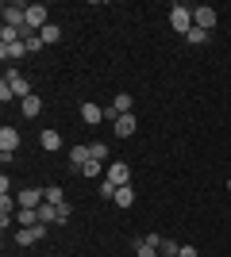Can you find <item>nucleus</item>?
Masks as SVG:
<instances>
[{"label": "nucleus", "instance_id": "obj_18", "mask_svg": "<svg viewBox=\"0 0 231 257\" xmlns=\"http://www.w3.org/2000/svg\"><path fill=\"white\" fill-rule=\"evenodd\" d=\"M16 219H20V226H39V211H35V207H20Z\"/></svg>", "mask_w": 231, "mask_h": 257}, {"label": "nucleus", "instance_id": "obj_6", "mask_svg": "<svg viewBox=\"0 0 231 257\" xmlns=\"http://www.w3.org/2000/svg\"><path fill=\"white\" fill-rule=\"evenodd\" d=\"M104 177H108L116 188H123V184H131V169H127V161H112L108 169H104Z\"/></svg>", "mask_w": 231, "mask_h": 257}, {"label": "nucleus", "instance_id": "obj_13", "mask_svg": "<svg viewBox=\"0 0 231 257\" xmlns=\"http://www.w3.org/2000/svg\"><path fill=\"white\" fill-rule=\"evenodd\" d=\"M16 146H20V131H16V127H4V131H0V150L12 154Z\"/></svg>", "mask_w": 231, "mask_h": 257}, {"label": "nucleus", "instance_id": "obj_27", "mask_svg": "<svg viewBox=\"0 0 231 257\" xmlns=\"http://www.w3.org/2000/svg\"><path fill=\"white\" fill-rule=\"evenodd\" d=\"M0 43H20V31H16V27H4V31H0Z\"/></svg>", "mask_w": 231, "mask_h": 257}, {"label": "nucleus", "instance_id": "obj_16", "mask_svg": "<svg viewBox=\"0 0 231 257\" xmlns=\"http://www.w3.org/2000/svg\"><path fill=\"white\" fill-rule=\"evenodd\" d=\"M69 161H73V169H81L85 161H93V150H89V146H73V150H69Z\"/></svg>", "mask_w": 231, "mask_h": 257}, {"label": "nucleus", "instance_id": "obj_9", "mask_svg": "<svg viewBox=\"0 0 231 257\" xmlns=\"http://www.w3.org/2000/svg\"><path fill=\"white\" fill-rule=\"evenodd\" d=\"M112 127H116V135H120V139H131L135 127H139V123H135V111H131V115H120L116 123H112Z\"/></svg>", "mask_w": 231, "mask_h": 257}, {"label": "nucleus", "instance_id": "obj_5", "mask_svg": "<svg viewBox=\"0 0 231 257\" xmlns=\"http://www.w3.org/2000/svg\"><path fill=\"white\" fill-rule=\"evenodd\" d=\"M193 27L212 31V27H216V8H212V4H197V8H193Z\"/></svg>", "mask_w": 231, "mask_h": 257}, {"label": "nucleus", "instance_id": "obj_21", "mask_svg": "<svg viewBox=\"0 0 231 257\" xmlns=\"http://www.w3.org/2000/svg\"><path fill=\"white\" fill-rule=\"evenodd\" d=\"M116 204H120V207H131V204H135V192H131V184H123L120 192H116Z\"/></svg>", "mask_w": 231, "mask_h": 257}, {"label": "nucleus", "instance_id": "obj_28", "mask_svg": "<svg viewBox=\"0 0 231 257\" xmlns=\"http://www.w3.org/2000/svg\"><path fill=\"white\" fill-rule=\"evenodd\" d=\"M0 100H4V104H8V100H16V96H12V85H8V81H0Z\"/></svg>", "mask_w": 231, "mask_h": 257}, {"label": "nucleus", "instance_id": "obj_19", "mask_svg": "<svg viewBox=\"0 0 231 257\" xmlns=\"http://www.w3.org/2000/svg\"><path fill=\"white\" fill-rule=\"evenodd\" d=\"M112 107H116V115H131V96H127V92H120V96L112 100Z\"/></svg>", "mask_w": 231, "mask_h": 257}, {"label": "nucleus", "instance_id": "obj_4", "mask_svg": "<svg viewBox=\"0 0 231 257\" xmlns=\"http://www.w3.org/2000/svg\"><path fill=\"white\" fill-rule=\"evenodd\" d=\"M46 23H50V8H46V4H27V27H31V31H43Z\"/></svg>", "mask_w": 231, "mask_h": 257}, {"label": "nucleus", "instance_id": "obj_10", "mask_svg": "<svg viewBox=\"0 0 231 257\" xmlns=\"http://www.w3.org/2000/svg\"><path fill=\"white\" fill-rule=\"evenodd\" d=\"M81 119H85L89 127H97L100 119H104V104H81Z\"/></svg>", "mask_w": 231, "mask_h": 257}, {"label": "nucleus", "instance_id": "obj_12", "mask_svg": "<svg viewBox=\"0 0 231 257\" xmlns=\"http://www.w3.org/2000/svg\"><path fill=\"white\" fill-rule=\"evenodd\" d=\"M131 249H135V257H162V249L150 246L146 238H131Z\"/></svg>", "mask_w": 231, "mask_h": 257}, {"label": "nucleus", "instance_id": "obj_11", "mask_svg": "<svg viewBox=\"0 0 231 257\" xmlns=\"http://www.w3.org/2000/svg\"><path fill=\"white\" fill-rule=\"evenodd\" d=\"M39 223H43V226H54V223H62V211H58L54 204H46V200H43V207H39Z\"/></svg>", "mask_w": 231, "mask_h": 257}, {"label": "nucleus", "instance_id": "obj_24", "mask_svg": "<svg viewBox=\"0 0 231 257\" xmlns=\"http://www.w3.org/2000/svg\"><path fill=\"white\" fill-rule=\"evenodd\" d=\"M104 169H108V165H100V161H85V165H81V173H85V177H100Z\"/></svg>", "mask_w": 231, "mask_h": 257}, {"label": "nucleus", "instance_id": "obj_22", "mask_svg": "<svg viewBox=\"0 0 231 257\" xmlns=\"http://www.w3.org/2000/svg\"><path fill=\"white\" fill-rule=\"evenodd\" d=\"M208 35L212 31H200V27H193V31L185 35V43H193V46H200V43H208Z\"/></svg>", "mask_w": 231, "mask_h": 257}, {"label": "nucleus", "instance_id": "obj_30", "mask_svg": "<svg viewBox=\"0 0 231 257\" xmlns=\"http://www.w3.org/2000/svg\"><path fill=\"white\" fill-rule=\"evenodd\" d=\"M227 192H231V177H227Z\"/></svg>", "mask_w": 231, "mask_h": 257}, {"label": "nucleus", "instance_id": "obj_1", "mask_svg": "<svg viewBox=\"0 0 231 257\" xmlns=\"http://www.w3.org/2000/svg\"><path fill=\"white\" fill-rule=\"evenodd\" d=\"M170 27H174L177 35H189V31H193V8L174 4V8H170Z\"/></svg>", "mask_w": 231, "mask_h": 257}, {"label": "nucleus", "instance_id": "obj_8", "mask_svg": "<svg viewBox=\"0 0 231 257\" xmlns=\"http://www.w3.org/2000/svg\"><path fill=\"white\" fill-rule=\"evenodd\" d=\"M23 54H27V43H0V58H4V62H16V58H23Z\"/></svg>", "mask_w": 231, "mask_h": 257}, {"label": "nucleus", "instance_id": "obj_26", "mask_svg": "<svg viewBox=\"0 0 231 257\" xmlns=\"http://www.w3.org/2000/svg\"><path fill=\"white\" fill-rule=\"evenodd\" d=\"M177 249L181 246H177L174 238H162V257H177Z\"/></svg>", "mask_w": 231, "mask_h": 257}, {"label": "nucleus", "instance_id": "obj_3", "mask_svg": "<svg viewBox=\"0 0 231 257\" xmlns=\"http://www.w3.org/2000/svg\"><path fill=\"white\" fill-rule=\"evenodd\" d=\"M4 81L12 85V96L20 100V104H23L27 96H35V92H31V81H27V77H23L20 69H8V77H4Z\"/></svg>", "mask_w": 231, "mask_h": 257}, {"label": "nucleus", "instance_id": "obj_14", "mask_svg": "<svg viewBox=\"0 0 231 257\" xmlns=\"http://www.w3.org/2000/svg\"><path fill=\"white\" fill-rule=\"evenodd\" d=\"M39 146H43V150H62V135H58V131H43V135H39Z\"/></svg>", "mask_w": 231, "mask_h": 257}, {"label": "nucleus", "instance_id": "obj_17", "mask_svg": "<svg viewBox=\"0 0 231 257\" xmlns=\"http://www.w3.org/2000/svg\"><path fill=\"white\" fill-rule=\"evenodd\" d=\"M43 200H46V204H66V192H62V188H58V184H46V188H43Z\"/></svg>", "mask_w": 231, "mask_h": 257}, {"label": "nucleus", "instance_id": "obj_2", "mask_svg": "<svg viewBox=\"0 0 231 257\" xmlns=\"http://www.w3.org/2000/svg\"><path fill=\"white\" fill-rule=\"evenodd\" d=\"M4 27H16V31H23V27H27V4H16V0H12V4H4Z\"/></svg>", "mask_w": 231, "mask_h": 257}, {"label": "nucleus", "instance_id": "obj_7", "mask_svg": "<svg viewBox=\"0 0 231 257\" xmlns=\"http://www.w3.org/2000/svg\"><path fill=\"white\" fill-rule=\"evenodd\" d=\"M39 238H46L43 223H39V226H20V230H16V246H35Z\"/></svg>", "mask_w": 231, "mask_h": 257}, {"label": "nucleus", "instance_id": "obj_15", "mask_svg": "<svg viewBox=\"0 0 231 257\" xmlns=\"http://www.w3.org/2000/svg\"><path fill=\"white\" fill-rule=\"evenodd\" d=\"M20 111H23L27 119H39V111H43V100H39V96H27V100L20 104Z\"/></svg>", "mask_w": 231, "mask_h": 257}, {"label": "nucleus", "instance_id": "obj_25", "mask_svg": "<svg viewBox=\"0 0 231 257\" xmlns=\"http://www.w3.org/2000/svg\"><path fill=\"white\" fill-rule=\"evenodd\" d=\"M116 192H120V188H116V184L104 177V181H100V196H104V200H116Z\"/></svg>", "mask_w": 231, "mask_h": 257}, {"label": "nucleus", "instance_id": "obj_23", "mask_svg": "<svg viewBox=\"0 0 231 257\" xmlns=\"http://www.w3.org/2000/svg\"><path fill=\"white\" fill-rule=\"evenodd\" d=\"M89 150H93V161H108V142H93Z\"/></svg>", "mask_w": 231, "mask_h": 257}, {"label": "nucleus", "instance_id": "obj_29", "mask_svg": "<svg viewBox=\"0 0 231 257\" xmlns=\"http://www.w3.org/2000/svg\"><path fill=\"white\" fill-rule=\"evenodd\" d=\"M177 257H197V246H181V249H177Z\"/></svg>", "mask_w": 231, "mask_h": 257}, {"label": "nucleus", "instance_id": "obj_20", "mask_svg": "<svg viewBox=\"0 0 231 257\" xmlns=\"http://www.w3.org/2000/svg\"><path fill=\"white\" fill-rule=\"evenodd\" d=\"M39 35H43V43L50 46V43H58V39H62V27H58V23H46V27H43Z\"/></svg>", "mask_w": 231, "mask_h": 257}]
</instances>
